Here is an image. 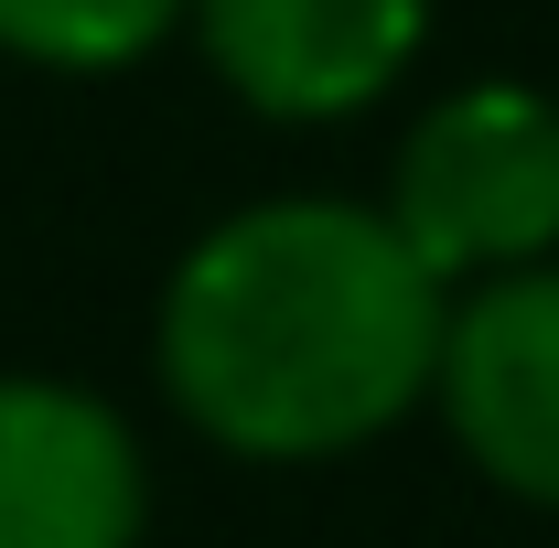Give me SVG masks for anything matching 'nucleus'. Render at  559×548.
Instances as JSON below:
<instances>
[{"label":"nucleus","mask_w":559,"mask_h":548,"mask_svg":"<svg viewBox=\"0 0 559 548\" xmlns=\"http://www.w3.org/2000/svg\"><path fill=\"white\" fill-rule=\"evenodd\" d=\"M183 22L215 86L290 130L377 108L430 44V0H183Z\"/></svg>","instance_id":"obj_4"},{"label":"nucleus","mask_w":559,"mask_h":548,"mask_svg":"<svg viewBox=\"0 0 559 548\" xmlns=\"http://www.w3.org/2000/svg\"><path fill=\"white\" fill-rule=\"evenodd\" d=\"M162 33H183V0H0V55L44 75H119Z\"/></svg>","instance_id":"obj_6"},{"label":"nucleus","mask_w":559,"mask_h":548,"mask_svg":"<svg viewBox=\"0 0 559 548\" xmlns=\"http://www.w3.org/2000/svg\"><path fill=\"white\" fill-rule=\"evenodd\" d=\"M452 279L419 270L388 205L270 194L215 215L162 279L151 366L183 430L237 463H334L430 398Z\"/></svg>","instance_id":"obj_1"},{"label":"nucleus","mask_w":559,"mask_h":548,"mask_svg":"<svg viewBox=\"0 0 559 548\" xmlns=\"http://www.w3.org/2000/svg\"><path fill=\"white\" fill-rule=\"evenodd\" d=\"M388 226L452 290L559 259V97L527 75H474L430 97L388 162Z\"/></svg>","instance_id":"obj_2"},{"label":"nucleus","mask_w":559,"mask_h":548,"mask_svg":"<svg viewBox=\"0 0 559 548\" xmlns=\"http://www.w3.org/2000/svg\"><path fill=\"white\" fill-rule=\"evenodd\" d=\"M151 474L130 419L75 377H0V548H140Z\"/></svg>","instance_id":"obj_5"},{"label":"nucleus","mask_w":559,"mask_h":548,"mask_svg":"<svg viewBox=\"0 0 559 548\" xmlns=\"http://www.w3.org/2000/svg\"><path fill=\"white\" fill-rule=\"evenodd\" d=\"M430 409L495 495L559 516V259L452 290Z\"/></svg>","instance_id":"obj_3"}]
</instances>
